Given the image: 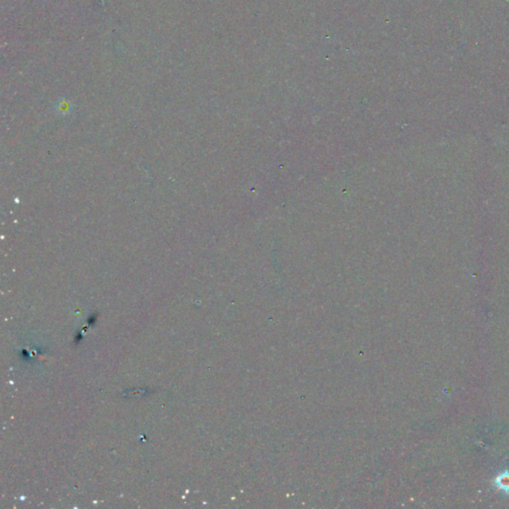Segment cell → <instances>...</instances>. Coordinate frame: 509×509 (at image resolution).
<instances>
[{
	"label": "cell",
	"mask_w": 509,
	"mask_h": 509,
	"mask_svg": "<svg viewBox=\"0 0 509 509\" xmlns=\"http://www.w3.org/2000/svg\"><path fill=\"white\" fill-rule=\"evenodd\" d=\"M95 320H96V319H95V316L90 317V318L88 319V324H89V325H94V324H95Z\"/></svg>",
	"instance_id": "7a4b0ae2"
},
{
	"label": "cell",
	"mask_w": 509,
	"mask_h": 509,
	"mask_svg": "<svg viewBox=\"0 0 509 509\" xmlns=\"http://www.w3.org/2000/svg\"><path fill=\"white\" fill-rule=\"evenodd\" d=\"M494 484L501 490L509 494V471L505 470L495 479Z\"/></svg>",
	"instance_id": "6da1fadb"
}]
</instances>
